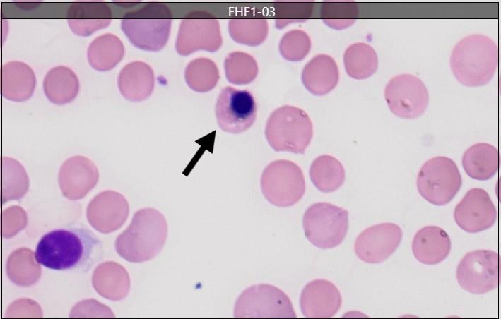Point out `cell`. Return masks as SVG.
I'll return each mask as SVG.
<instances>
[{
  "label": "cell",
  "mask_w": 501,
  "mask_h": 319,
  "mask_svg": "<svg viewBox=\"0 0 501 319\" xmlns=\"http://www.w3.org/2000/svg\"><path fill=\"white\" fill-rule=\"evenodd\" d=\"M310 48L311 40L308 35L301 30L287 32L279 43L281 56L290 61L302 60L308 54Z\"/></svg>",
  "instance_id": "cell-32"
},
{
  "label": "cell",
  "mask_w": 501,
  "mask_h": 319,
  "mask_svg": "<svg viewBox=\"0 0 501 319\" xmlns=\"http://www.w3.org/2000/svg\"><path fill=\"white\" fill-rule=\"evenodd\" d=\"M302 225L305 236L314 246L332 248L341 244L346 236L348 212L329 203H316L305 211Z\"/></svg>",
  "instance_id": "cell-6"
},
{
  "label": "cell",
  "mask_w": 501,
  "mask_h": 319,
  "mask_svg": "<svg viewBox=\"0 0 501 319\" xmlns=\"http://www.w3.org/2000/svg\"><path fill=\"white\" fill-rule=\"evenodd\" d=\"M265 136L277 152L304 154L313 136L312 123L304 110L295 106H282L268 118Z\"/></svg>",
  "instance_id": "cell-5"
},
{
  "label": "cell",
  "mask_w": 501,
  "mask_h": 319,
  "mask_svg": "<svg viewBox=\"0 0 501 319\" xmlns=\"http://www.w3.org/2000/svg\"><path fill=\"white\" fill-rule=\"evenodd\" d=\"M105 291L102 294L107 299L120 300L126 297L130 287V279L127 271L120 265L111 262L105 263Z\"/></svg>",
  "instance_id": "cell-31"
},
{
  "label": "cell",
  "mask_w": 501,
  "mask_h": 319,
  "mask_svg": "<svg viewBox=\"0 0 501 319\" xmlns=\"http://www.w3.org/2000/svg\"><path fill=\"white\" fill-rule=\"evenodd\" d=\"M343 63L346 71L350 77L362 80L369 78L376 72L378 57L370 45L357 42L346 49Z\"/></svg>",
  "instance_id": "cell-26"
},
{
  "label": "cell",
  "mask_w": 501,
  "mask_h": 319,
  "mask_svg": "<svg viewBox=\"0 0 501 319\" xmlns=\"http://www.w3.org/2000/svg\"><path fill=\"white\" fill-rule=\"evenodd\" d=\"M451 241L447 232L437 226L420 229L412 241V251L420 263L435 265L443 261L449 254Z\"/></svg>",
  "instance_id": "cell-18"
},
{
  "label": "cell",
  "mask_w": 501,
  "mask_h": 319,
  "mask_svg": "<svg viewBox=\"0 0 501 319\" xmlns=\"http://www.w3.org/2000/svg\"><path fill=\"white\" fill-rule=\"evenodd\" d=\"M342 303L341 293L330 281L314 279L303 288L300 296V306L306 318H328L340 309Z\"/></svg>",
  "instance_id": "cell-16"
},
{
  "label": "cell",
  "mask_w": 501,
  "mask_h": 319,
  "mask_svg": "<svg viewBox=\"0 0 501 319\" xmlns=\"http://www.w3.org/2000/svg\"><path fill=\"white\" fill-rule=\"evenodd\" d=\"M47 98L56 104L72 101L78 94L79 83L76 75L69 68L58 66L50 69L43 82Z\"/></svg>",
  "instance_id": "cell-23"
},
{
  "label": "cell",
  "mask_w": 501,
  "mask_h": 319,
  "mask_svg": "<svg viewBox=\"0 0 501 319\" xmlns=\"http://www.w3.org/2000/svg\"><path fill=\"white\" fill-rule=\"evenodd\" d=\"M66 18L73 33L87 37L110 25L112 11L102 1L73 2L67 10Z\"/></svg>",
  "instance_id": "cell-17"
},
{
  "label": "cell",
  "mask_w": 501,
  "mask_h": 319,
  "mask_svg": "<svg viewBox=\"0 0 501 319\" xmlns=\"http://www.w3.org/2000/svg\"><path fill=\"white\" fill-rule=\"evenodd\" d=\"M172 20L171 11L165 4L150 2L126 13L121 28L136 47L157 52L167 42Z\"/></svg>",
  "instance_id": "cell-4"
},
{
  "label": "cell",
  "mask_w": 501,
  "mask_h": 319,
  "mask_svg": "<svg viewBox=\"0 0 501 319\" xmlns=\"http://www.w3.org/2000/svg\"><path fill=\"white\" fill-rule=\"evenodd\" d=\"M301 78L310 92L324 95L331 92L338 82V66L331 56L319 54L305 66Z\"/></svg>",
  "instance_id": "cell-19"
},
{
  "label": "cell",
  "mask_w": 501,
  "mask_h": 319,
  "mask_svg": "<svg viewBox=\"0 0 501 319\" xmlns=\"http://www.w3.org/2000/svg\"><path fill=\"white\" fill-rule=\"evenodd\" d=\"M358 14L354 2H326L321 9V18L328 26L343 30L355 23Z\"/></svg>",
  "instance_id": "cell-30"
},
{
  "label": "cell",
  "mask_w": 501,
  "mask_h": 319,
  "mask_svg": "<svg viewBox=\"0 0 501 319\" xmlns=\"http://www.w3.org/2000/svg\"><path fill=\"white\" fill-rule=\"evenodd\" d=\"M310 177L321 192L330 193L338 189L345 181V169L334 157L324 155L317 157L310 168Z\"/></svg>",
  "instance_id": "cell-25"
},
{
  "label": "cell",
  "mask_w": 501,
  "mask_h": 319,
  "mask_svg": "<svg viewBox=\"0 0 501 319\" xmlns=\"http://www.w3.org/2000/svg\"><path fill=\"white\" fill-rule=\"evenodd\" d=\"M384 97L391 112L403 119H415L426 110L429 102L423 82L411 74L393 77L387 84Z\"/></svg>",
  "instance_id": "cell-11"
},
{
  "label": "cell",
  "mask_w": 501,
  "mask_h": 319,
  "mask_svg": "<svg viewBox=\"0 0 501 319\" xmlns=\"http://www.w3.org/2000/svg\"><path fill=\"white\" fill-rule=\"evenodd\" d=\"M235 318H296L288 295L279 288L259 284L247 288L236 300Z\"/></svg>",
  "instance_id": "cell-9"
},
{
  "label": "cell",
  "mask_w": 501,
  "mask_h": 319,
  "mask_svg": "<svg viewBox=\"0 0 501 319\" xmlns=\"http://www.w3.org/2000/svg\"><path fill=\"white\" fill-rule=\"evenodd\" d=\"M498 58V47L492 39L483 35H471L454 46L450 67L456 78L464 85L483 86L493 78Z\"/></svg>",
  "instance_id": "cell-3"
},
{
  "label": "cell",
  "mask_w": 501,
  "mask_h": 319,
  "mask_svg": "<svg viewBox=\"0 0 501 319\" xmlns=\"http://www.w3.org/2000/svg\"><path fill=\"white\" fill-rule=\"evenodd\" d=\"M454 217L461 229L477 233L494 224L497 211L488 193L482 188H474L468 190L457 204Z\"/></svg>",
  "instance_id": "cell-15"
},
{
  "label": "cell",
  "mask_w": 501,
  "mask_h": 319,
  "mask_svg": "<svg viewBox=\"0 0 501 319\" xmlns=\"http://www.w3.org/2000/svg\"><path fill=\"white\" fill-rule=\"evenodd\" d=\"M225 72L228 80L235 85L248 84L258 73L257 63L250 54L234 52L225 59Z\"/></svg>",
  "instance_id": "cell-29"
},
{
  "label": "cell",
  "mask_w": 501,
  "mask_h": 319,
  "mask_svg": "<svg viewBox=\"0 0 501 319\" xmlns=\"http://www.w3.org/2000/svg\"><path fill=\"white\" fill-rule=\"evenodd\" d=\"M462 165L471 178L479 181L490 179L499 168L498 150L488 143L474 144L463 155Z\"/></svg>",
  "instance_id": "cell-22"
},
{
  "label": "cell",
  "mask_w": 501,
  "mask_h": 319,
  "mask_svg": "<svg viewBox=\"0 0 501 319\" xmlns=\"http://www.w3.org/2000/svg\"><path fill=\"white\" fill-rule=\"evenodd\" d=\"M102 254V243L90 229L69 225L44 234L37 243L35 258L49 269L87 272Z\"/></svg>",
  "instance_id": "cell-1"
},
{
  "label": "cell",
  "mask_w": 501,
  "mask_h": 319,
  "mask_svg": "<svg viewBox=\"0 0 501 319\" xmlns=\"http://www.w3.org/2000/svg\"><path fill=\"white\" fill-rule=\"evenodd\" d=\"M460 287L482 294L495 289L499 282V256L490 250H475L466 253L456 269Z\"/></svg>",
  "instance_id": "cell-10"
},
{
  "label": "cell",
  "mask_w": 501,
  "mask_h": 319,
  "mask_svg": "<svg viewBox=\"0 0 501 319\" xmlns=\"http://www.w3.org/2000/svg\"><path fill=\"white\" fill-rule=\"evenodd\" d=\"M402 239L401 227L385 222L363 231L356 238L354 250L362 261L379 263L387 260L399 247Z\"/></svg>",
  "instance_id": "cell-14"
},
{
  "label": "cell",
  "mask_w": 501,
  "mask_h": 319,
  "mask_svg": "<svg viewBox=\"0 0 501 319\" xmlns=\"http://www.w3.org/2000/svg\"><path fill=\"white\" fill-rule=\"evenodd\" d=\"M228 29L234 41L254 47L265 40L269 27L264 18H232L229 20Z\"/></svg>",
  "instance_id": "cell-27"
},
{
  "label": "cell",
  "mask_w": 501,
  "mask_h": 319,
  "mask_svg": "<svg viewBox=\"0 0 501 319\" xmlns=\"http://www.w3.org/2000/svg\"><path fill=\"white\" fill-rule=\"evenodd\" d=\"M118 87L126 100L133 102L142 101L148 97L153 90V71L145 62H131L119 72Z\"/></svg>",
  "instance_id": "cell-20"
},
{
  "label": "cell",
  "mask_w": 501,
  "mask_h": 319,
  "mask_svg": "<svg viewBox=\"0 0 501 319\" xmlns=\"http://www.w3.org/2000/svg\"><path fill=\"white\" fill-rule=\"evenodd\" d=\"M261 189L272 205L286 207L296 204L305 192V179L300 167L295 162L278 160L264 169Z\"/></svg>",
  "instance_id": "cell-7"
},
{
  "label": "cell",
  "mask_w": 501,
  "mask_h": 319,
  "mask_svg": "<svg viewBox=\"0 0 501 319\" xmlns=\"http://www.w3.org/2000/svg\"><path fill=\"white\" fill-rule=\"evenodd\" d=\"M35 83V73L25 63L11 61L1 67V94L6 99L17 102L28 100Z\"/></svg>",
  "instance_id": "cell-21"
},
{
  "label": "cell",
  "mask_w": 501,
  "mask_h": 319,
  "mask_svg": "<svg viewBox=\"0 0 501 319\" xmlns=\"http://www.w3.org/2000/svg\"><path fill=\"white\" fill-rule=\"evenodd\" d=\"M124 55L123 43L118 37L111 33H105L94 39L87 52L90 66L99 71L111 70Z\"/></svg>",
  "instance_id": "cell-24"
},
{
  "label": "cell",
  "mask_w": 501,
  "mask_h": 319,
  "mask_svg": "<svg viewBox=\"0 0 501 319\" xmlns=\"http://www.w3.org/2000/svg\"><path fill=\"white\" fill-rule=\"evenodd\" d=\"M184 77L191 89L198 92H206L216 85L220 76L218 67L213 61L199 58L187 66Z\"/></svg>",
  "instance_id": "cell-28"
},
{
  "label": "cell",
  "mask_w": 501,
  "mask_h": 319,
  "mask_svg": "<svg viewBox=\"0 0 501 319\" xmlns=\"http://www.w3.org/2000/svg\"><path fill=\"white\" fill-rule=\"evenodd\" d=\"M312 4L307 2L280 3L276 7V27L282 29L290 23L307 20L313 10Z\"/></svg>",
  "instance_id": "cell-33"
},
{
  "label": "cell",
  "mask_w": 501,
  "mask_h": 319,
  "mask_svg": "<svg viewBox=\"0 0 501 319\" xmlns=\"http://www.w3.org/2000/svg\"><path fill=\"white\" fill-rule=\"evenodd\" d=\"M217 123L224 131L240 133L249 129L257 117V104L248 90L230 86L221 90L215 108Z\"/></svg>",
  "instance_id": "cell-12"
},
{
  "label": "cell",
  "mask_w": 501,
  "mask_h": 319,
  "mask_svg": "<svg viewBox=\"0 0 501 319\" xmlns=\"http://www.w3.org/2000/svg\"><path fill=\"white\" fill-rule=\"evenodd\" d=\"M462 179L456 163L443 156L425 162L419 171L417 188L420 195L435 205L449 203L461 188Z\"/></svg>",
  "instance_id": "cell-8"
},
{
  "label": "cell",
  "mask_w": 501,
  "mask_h": 319,
  "mask_svg": "<svg viewBox=\"0 0 501 319\" xmlns=\"http://www.w3.org/2000/svg\"><path fill=\"white\" fill-rule=\"evenodd\" d=\"M221 44L219 23L212 15L194 13L182 20L175 43L178 54L186 56L199 49L213 52Z\"/></svg>",
  "instance_id": "cell-13"
},
{
  "label": "cell",
  "mask_w": 501,
  "mask_h": 319,
  "mask_svg": "<svg viewBox=\"0 0 501 319\" xmlns=\"http://www.w3.org/2000/svg\"><path fill=\"white\" fill-rule=\"evenodd\" d=\"M167 236L163 215L153 208L141 209L134 215L126 229L115 241L120 257L131 263H142L155 257L162 250Z\"/></svg>",
  "instance_id": "cell-2"
}]
</instances>
